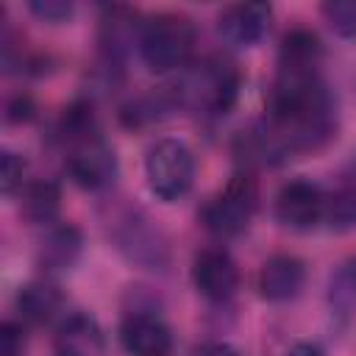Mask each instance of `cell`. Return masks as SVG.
<instances>
[{
  "instance_id": "7a4b0ae2",
  "label": "cell",
  "mask_w": 356,
  "mask_h": 356,
  "mask_svg": "<svg viewBox=\"0 0 356 356\" xmlns=\"http://www.w3.org/2000/svg\"><path fill=\"white\" fill-rule=\"evenodd\" d=\"M106 231L120 256L134 267L153 273H164L170 267V242L145 209L131 203L114 206L111 217L106 220Z\"/></svg>"
},
{
  "instance_id": "6da1fadb",
  "label": "cell",
  "mask_w": 356,
  "mask_h": 356,
  "mask_svg": "<svg viewBox=\"0 0 356 356\" xmlns=\"http://www.w3.org/2000/svg\"><path fill=\"white\" fill-rule=\"evenodd\" d=\"M239 67L225 56H206L200 64L186 67L178 86H172L175 103L203 114H225L239 97Z\"/></svg>"
},
{
  "instance_id": "30bf717a",
  "label": "cell",
  "mask_w": 356,
  "mask_h": 356,
  "mask_svg": "<svg viewBox=\"0 0 356 356\" xmlns=\"http://www.w3.org/2000/svg\"><path fill=\"white\" fill-rule=\"evenodd\" d=\"M192 284L209 303H225L239 289V267L225 248H203L192 259Z\"/></svg>"
},
{
  "instance_id": "484cf974",
  "label": "cell",
  "mask_w": 356,
  "mask_h": 356,
  "mask_svg": "<svg viewBox=\"0 0 356 356\" xmlns=\"http://www.w3.org/2000/svg\"><path fill=\"white\" fill-rule=\"evenodd\" d=\"M284 356H325V350L317 342H295Z\"/></svg>"
},
{
  "instance_id": "ffe728a7",
  "label": "cell",
  "mask_w": 356,
  "mask_h": 356,
  "mask_svg": "<svg viewBox=\"0 0 356 356\" xmlns=\"http://www.w3.org/2000/svg\"><path fill=\"white\" fill-rule=\"evenodd\" d=\"M328 28L342 39H356V0H328L320 6Z\"/></svg>"
},
{
  "instance_id": "d4e9b609",
  "label": "cell",
  "mask_w": 356,
  "mask_h": 356,
  "mask_svg": "<svg viewBox=\"0 0 356 356\" xmlns=\"http://www.w3.org/2000/svg\"><path fill=\"white\" fill-rule=\"evenodd\" d=\"M189 356H242L234 345L228 342H220V339H211V342H200L189 350Z\"/></svg>"
},
{
  "instance_id": "8fae6325",
  "label": "cell",
  "mask_w": 356,
  "mask_h": 356,
  "mask_svg": "<svg viewBox=\"0 0 356 356\" xmlns=\"http://www.w3.org/2000/svg\"><path fill=\"white\" fill-rule=\"evenodd\" d=\"M273 8L267 3H231L217 14V33L228 47L248 50L256 47L270 31Z\"/></svg>"
},
{
  "instance_id": "7c38bea8",
  "label": "cell",
  "mask_w": 356,
  "mask_h": 356,
  "mask_svg": "<svg viewBox=\"0 0 356 356\" xmlns=\"http://www.w3.org/2000/svg\"><path fill=\"white\" fill-rule=\"evenodd\" d=\"M303 284H306V264H303V259H298L292 253L270 256L256 273L259 298L267 303H286V300L298 298Z\"/></svg>"
},
{
  "instance_id": "5bb4252c",
  "label": "cell",
  "mask_w": 356,
  "mask_h": 356,
  "mask_svg": "<svg viewBox=\"0 0 356 356\" xmlns=\"http://www.w3.org/2000/svg\"><path fill=\"white\" fill-rule=\"evenodd\" d=\"M83 250V234L75 222H53L47 225L44 236L36 248V264L44 273V278L67 273L75 267Z\"/></svg>"
},
{
  "instance_id": "44dd1931",
  "label": "cell",
  "mask_w": 356,
  "mask_h": 356,
  "mask_svg": "<svg viewBox=\"0 0 356 356\" xmlns=\"http://www.w3.org/2000/svg\"><path fill=\"white\" fill-rule=\"evenodd\" d=\"M22 186H25V159L6 147L0 153V189L6 197H11L19 195Z\"/></svg>"
},
{
  "instance_id": "5b68a950",
  "label": "cell",
  "mask_w": 356,
  "mask_h": 356,
  "mask_svg": "<svg viewBox=\"0 0 356 356\" xmlns=\"http://www.w3.org/2000/svg\"><path fill=\"white\" fill-rule=\"evenodd\" d=\"M256 209H259V184L245 170L231 175L228 184L214 197L206 200V206L200 209V222L209 234L220 239H231L248 231Z\"/></svg>"
},
{
  "instance_id": "603a6c76",
  "label": "cell",
  "mask_w": 356,
  "mask_h": 356,
  "mask_svg": "<svg viewBox=\"0 0 356 356\" xmlns=\"http://www.w3.org/2000/svg\"><path fill=\"white\" fill-rule=\"evenodd\" d=\"M25 323L22 320H3L0 325V356H22L25 353Z\"/></svg>"
},
{
  "instance_id": "277c9868",
  "label": "cell",
  "mask_w": 356,
  "mask_h": 356,
  "mask_svg": "<svg viewBox=\"0 0 356 356\" xmlns=\"http://www.w3.org/2000/svg\"><path fill=\"white\" fill-rule=\"evenodd\" d=\"M195 153L181 139H156L145 153V181L150 195L161 203H175L186 197L195 184Z\"/></svg>"
},
{
  "instance_id": "8992f818",
  "label": "cell",
  "mask_w": 356,
  "mask_h": 356,
  "mask_svg": "<svg viewBox=\"0 0 356 356\" xmlns=\"http://www.w3.org/2000/svg\"><path fill=\"white\" fill-rule=\"evenodd\" d=\"M142 289L145 286H136L139 298L136 300L131 298V303L120 317V328H117L120 345L128 356H172L175 350L172 328L156 309V300L150 295L142 298Z\"/></svg>"
},
{
  "instance_id": "2e32d148",
  "label": "cell",
  "mask_w": 356,
  "mask_h": 356,
  "mask_svg": "<svg viewBox=\"0 0 356 356\" xmlns=\"http://www.w3.org/2000/svg\"><path fill=\"white\" fill-rule=\"evenodd\" d=\"M61 209V186L53 178L25 181L19 189V214L31 225H53Z\"/></svg>"
},
{
  "instance_id": "e0dca14e",
  "label": "cell",
  "mask_w": 356,
  "mask_h": 356,
  "mask_svg": "<svg viewBox=\"0 0 356 356\" xmlns=\"http://www.w3.org/2000/svg\"><path fill=\"white\" fill-rule=\"evenodd\" d=\"M323 42L312 28H292L284 33L278 47V67L292 70H320Z\"/></svg>"
},
{
  "instance_id": "d6986e66",
  "label": "cell",
  "mask_w": 356,
  "mask_h": 356,
  "mask_svg": "<svg viewBox=\"0 0 356 356\" xmlns=\"http://www.w3.org/2000/svg\"><path fill=\"white\" fill-rule=\"evenodd\" d=\"M323 220L337 234H348L356 228V184H342L325 195Z\"/></svg>"
},
{
  "instance_id": "7402d4cb",
  "label": "cell",
  "mask_w": 356,
  "mask_h": 356,
  "mask_svg": "<svg viewBox=\"0 0 356 356\" xmlns=\"http://www.w3.org/2000/svg\"><path fill=\"white\" fill-rule=\"evenodd\" d=\"M28 11L36 19H42V22L61 25V22H67L75 14V6L70 0H31L28 3Z\"/></svg>"
},
{
  "instance_id": "cb8c5ba5",
  "label": "cell",
  "mask_w": 356,
  "mask_h": 356,
  "mask_svg": "<svg viewBox=\"0 0 356 356\" xmlns=\"http://www.w3.org/2000/svg\"><path fill=\"white\" fill-rule=\"evenodd\" d=\"M31 117H33V100H31V95L19 92V95H14V97L6 100V122L8 125L28 122Z\"/></svg>"
},
{
  "instance_id": "ac0fdd59",
  "label": "cell",
  "mask_w": 356,
  "mask_h": 356,
  "mask_svg": "<svg viewBox=\"0 0 356 356\" xmlns=\"http://www.w3.org/2000/svg\"><path fill=\"white\" fill-rule=\"evenodd\" d=\"M328 306L337 317H353L356 314V256L345 259L328 281Z\"/></svg>"
},
{
  "instance_id": "ba28073f",
  "label": "cell",
  "mask_w": 356,
  "mask_h": 356,
  "mask_svg": "<svg viewBox=\"0 0 356 356\" xmlns=\"http://www.w3.org/2000/svg\"><path fill=\"white\" fill-rule=\"evenodd\" d=\"M275 220L289 231H312L323 222L325 214V192L320 184L309 178L286 181L275 195Z\"/></svg>"
},
{
  "instance_id": "4fadbf2b",
  "label": "cell",
  "mask_w": 356,
  "mask_h": 356,
  "mask_svg": "<svg viewBox=\"0 0 356 356\" xmlns=\"http://www.w3.org/2000/svg\"><path fill=\"white\" fill-rule=\"evenodd\" d=\"M53 356H106V334L89 312H70L53 331Z\"/></svg>"
},
{
  "instance_id": "3957f363",
  "label": "cell",
  "mask_w": 356,
  "mask_h": 356,
  "mask_svg": "<svg viewBox=\"0 0 356 356\" xmlns=\"http://www.w3.org/2000/svg\"><path fill=\"white\" fill-rule=\"evenodd\" d=\"M197 31L195 22L181 11H161L142 22L139 33V56L150 72L167 75L175 70H186L195 53Z\"/></svg>"
},
{
  "instance_id": "9c48e42d",
  "label": "cell",
  "mask_w": 356,
  "mask_h": 356,
  "mask_svg": "<svg viewBox=\"0 0 356 356\" xmlns=\"http://www.w3.org/2000/svg\"><path fill=\"white\" fill-rule=\"evenodd\" d=\"M139 33H142V22H136V11H131L128 6H106L103 8L97 44H100V64L108 78L122 72L128 47L134 42L139 44Z\"/></svg>"
},
{
  "instance_id": "52a82bcc",
  "label": "cell",
  "mask_w": 356,
  "mask_h": 356,
  "mask_svg": "<svg viewBox=\"0 0 356 356\" xmlns=\"http://www.w3.org/2000/svg\"><path fill=\"white\" fill-rule=\"evenodd\" d=\"M64 164H67V172L72 178V184L81 186L83 192H103V189H108L114 184L117 167H120L111 142L100 131L70 142Z\"/></svg>"
},
{
  "instance_id": "9a60e30c",
  "label": "cell",
  "mask_w": 356,
  "mask_h": 356,
  "mask_svg": "<svg viewBox=\"0 0 356 356\" xmlns=\"http://www.w3.org/2000/svg\"><path fill=\"white\" fill-rule=\"evenodd\" d=\"M64 306L61 289L50 278H33L17 289L14 309L25 325H47L58 317Z\"/></svg>"
}]
</instances>
